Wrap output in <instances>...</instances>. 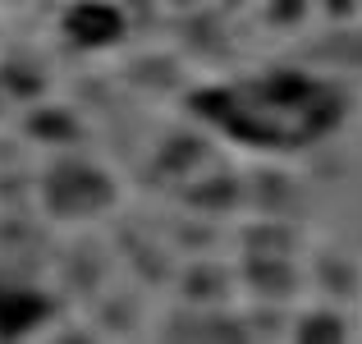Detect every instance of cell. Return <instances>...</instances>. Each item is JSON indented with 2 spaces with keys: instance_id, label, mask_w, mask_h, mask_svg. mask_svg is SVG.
<instances>
[{
  "instance_id": "6da1fadb",
  "label": "cell",
  "mask_w": 362,
  "mask_h": 344,
  "mask_svg": "<svg viewBox=\"0 0 362 344\" xmlns=\"http://www.w3.org/2000/svg\"><path fill=\"white\" fill-rule=\"evenodd\" d=\"M206 110H216L225 129L252 142H308L330 124L335 106L308 79H271L206 97Z\"/></svg>"
},
{
  "instance_id": "3957f363",
  "label": "cell",
  "mask_w": 362,
  "mask_h": 344,
  "mask_svg": "<svg viewBox=\"0 0 362 344\" xmlns=\"http://www.w3.org/2000/svg\"><path fill=\"white\" fill-rule=\"evenodd\" d=\"M33 317H37V299H28V294H9V299H0V331H18V326H28Z\"/></svg>"
},
{
  "instance_id": "7a4b0ae2",
  "label": "cell",
  "mask_w": 362,
  "mask_h": 344,
  "mask_svg": "<svg viewBox=\"0 0 362 344\" xmlns=\"http://www.w3.org/2000/svg\"><path fill=\"white\" fill-rule=\"evenodd\" d=\"M69 33L78 37V42H106V37L119 33V18H115V9H106V5H83V9H74Z\"/></svg>"
}]
</instances>
